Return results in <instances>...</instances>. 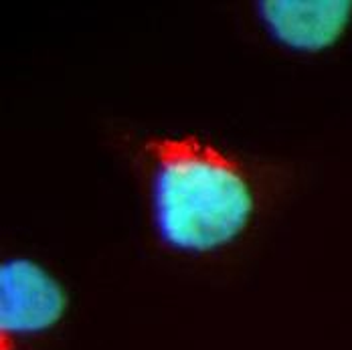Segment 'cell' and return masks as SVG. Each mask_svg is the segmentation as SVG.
Returning <instances> with one entry per match:
<instances>
[{"label": "cell", "instance_id": "1", "mask_svg": "<svg viewBox=\"0 0 352 350\" xmlns=\"http://www.w3.org/2000/svg\"><path fill=\"white\" fill-rule=\"evenodd\" d=\"M150 221L158 241L180 255H209L233 245L255 217V188L245 168L197 134L142 142Z\"/></svg>", "mask_w": 352, "mask_h": 350}, {"label": "cell", "instance_id": "2", "mask_svg": "<svg viewBox=\"0 0 352 350\" xmlns=\"http://www.w3.org/2000/svg\"><path fill=\"white\" fill-rule=\"evenodd\" d=\"M69 310L67 285L41 261L10 255L0 263V350H36Z\"/></svg>", "mask_w": 352, "mask_h": 350}, {"label": "cell", "instance_id": "3", "mask_svg": "<svg viewBox=\"0 0 352 350\" xmlns=\"http://www.w3.org/2000/svg\"><path fill=\"white\" fill-rule=\"evenodd\" d=\"M255 17L272 43L292 53L332 49L352 23V0H259Z\"/></svg>", "mask_w": 352, "mask_h": 350}]
</instances>
